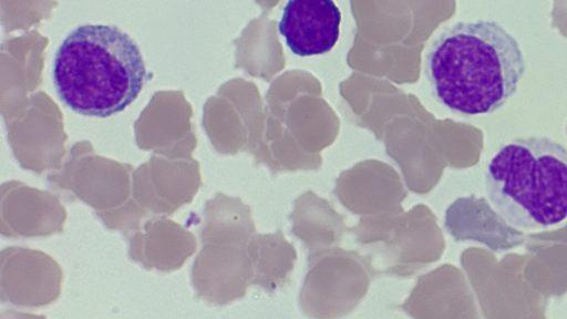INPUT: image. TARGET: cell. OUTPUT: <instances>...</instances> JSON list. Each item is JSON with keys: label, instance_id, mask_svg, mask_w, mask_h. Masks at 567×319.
I'll use <instances>...</instances> for the list:
<instances>
[{"label": "cell", "instance_id": "obj_5", "mask_svg": "<svg viewBox=\"0 0 567 319\" xmlns=\"http://www.w3.org/2000/svg\"><path fill=\"white\" fill-rule=\"evenodd\" d=\"M457 200L470 213L465 218L470 226L450 230L455 238L482 241L492 250H506L523 243V234L494 212L484 198L471 196Z\"/></svg>", "mask_w": 567, "mask_h": 319}, {"label": "cell", "instance_id": "obj_1", "mask_svg": "<svg viewBox=\"0 0 567 319\" xmlns=\"http://www.w3.org/2000/svg\"><path fill=\"white\" fill-rule=\"evenodd\" d=\"M429 80L437 100L464 115L502 107L526 70L517 40L498 22H457L445 29L427 54Z\"/></svg>", "mask_w": 567, "mask_h": 319}, {"label": "cell", "instance_id": "obj_3", "mask_svg": "<svg viewBox=\"0 0 567 319\" xmlns=\"http://www.w3.org/2000/svg\"><path fill=\"white\" fill-rule=\"evenodd\" d=\"M487 196L512 226L543 229L567 218V147L546 136L504 143L485 172Z\"/></svg>", "mask_w": 567, "mask_h": 319}, {"label": "cell", "instance_id": "obj_4", "mask_svg": "<svg viewBox=\"0 0 567 319\" xmlns=\"http://www.w3.org/2000/svg\"><path fill=\"white\" fill-rule=\"evenodd\" d=\"M341 12L333 0H287L278 31L299 56L321 55L336 45Z\"/></svg>", "mask_w": 567, "mask_h": 319}, {"label": "cell", "instance_id": "obj_2", "mask_svg": "<svg viewBox=\"0 0 567 319\" xmlns=\"http://www.w3.org/2000/svg\"><path fill=\"white\" fill-rule=\"evenodd\" d=\"M60 100L72 111L107 117L126 109L147 72L136 42L109 24H83L58 48L52 70Z\"/></svg>", "mask_w": 567, "mask_h": 319}]
</instances>
